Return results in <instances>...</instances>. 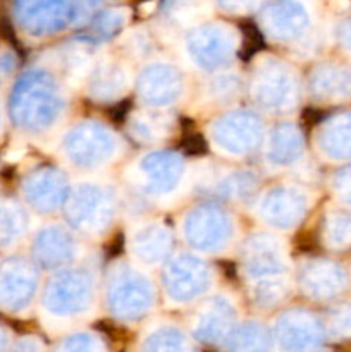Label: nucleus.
<instances>
[{
    "mask_svg": "<svg viewBox=\"0 0 351 352\" xmlns=\"http://www.w3.org/2000/svg\"><path fill=\"white\" fill-rule=\"evenodd\" d=\"M327 141L330 153L337 158L351 160V112H346L336 122L330 124Z\"/></svg>",
    "mask_w": 351,
    "mask_h": 352,
    "instance_id": "nucleus-1",
    "label": "nucleus"
},
{
    "mask_svg": "<svg viewBox=\"0 0 351 352\" xmlns=\"http://www.w3.org/2000/svg\"><path fill=\"white\" fill-rule=\"evenodd\" d=\"M336 191L339 192L344 205L351 206V164L336 179Z\"/></svg>",
    "mask_w": 351,
    "mask_h": 352,
    "instance_id": "nucleus-2",
    "label": "nucleus"
},
{
    "mask_svg": "<svg viewBox=\"0 0 351 352\" xmlns=\"http://www.w3.org/2000/svg\"><path fill=\"white\" fill-rule=\"evenodd\" d=\"M339 38H341V45H343V47L351 54V14L343 21V23H341Z\"/></svg>",
    "mask_w": 351,
    "mask_h": 352,
    "instance_id": "nucleus-3",
    "label": "nucleus"
}]
</instances>
